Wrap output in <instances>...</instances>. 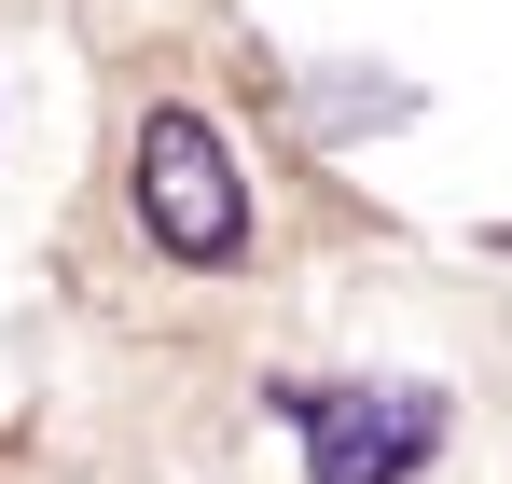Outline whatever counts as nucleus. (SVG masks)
Wrapping results in <instances>:
<instances>
[{
	"instance_id": "f03ea898",
	"label": "nucleus",
	"mask_w": 512,
	"mask_h": 484,
	"mask_svg": "<svg viewBox=\"0 0 512 484\" xmlns=\"http://www.w3.org/2000/svg\"><path fill=\"white\" fill-rule=\"evenodd\" d=\"M139 222H153L167 263H236L250 249V194H236V153L208 139V111L139 125Z\"/></svg>"
},
{
	"instance_id": "f257e3e1",
	"label": "nucleus",
	"mask_w": 512,
	"mask_h": 484,
	"mask_svg": "<svg viewBox=\"0 0 512 484\" xmlns=\"http://www.w3.org/2000/svg\"><path fill=\"white\" fill-rule=\"evenodd\" d=\"M277 415L305 429V471L319 484H416L443 457V388H333V374H291Z\"/></svg>"
}]
</instances>
